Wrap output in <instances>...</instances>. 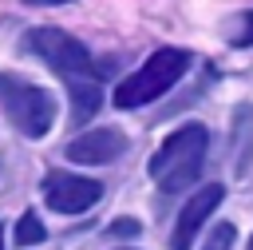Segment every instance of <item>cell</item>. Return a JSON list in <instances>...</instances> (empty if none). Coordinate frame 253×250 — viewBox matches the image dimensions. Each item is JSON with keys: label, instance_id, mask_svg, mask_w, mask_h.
<instances>
[{"label": "cell", "instance_id": "6da1fadb", "mask_svg": "<svg viewBox=\"0 0 253 250\" xmlns=\"http://www.w3.org/2000/svg\"><path fill=\"white\" fill-rule=\"evenodd\" d=\"M206 151H210V131L202 123H186L178 127L150 159V179L166 190V194H178L186 190L198 175H202V163H206Z\"/></svg>", "mask_w": 253, "mask_h": 250}, {"label": "cell", "instance_id": "7a4b0ae2", "mask_svg": "<svg viewBox=\"0 0 253 250\" xmlns=\"http://www.w3.org/2000/svg\"><path fill=\"white\" fill-rule=\"evenodd\" d=\"M190 67V52L186 48H158L142 67H134L130 75H123V83L115 87V107L134 111L142 103H154L158 95H166Z\"/></svg>", "mask_w": 253, "mask_h": 250}, {"label": "cell", "instance_id": "3957f363", "mask_svg": "<svg viewBox=\"0 0 253 250\" xmlns=\"http://www.w3.org/2000/svg\"><path fill=\"white\" fill-rule=\"evenodd\" d=\"M0 107H4L8 123L28 139H43L51 131V123H55L51 91H43V87H36V83H28L20 75H8V71L0 75Z\"/></svg>", "mask_w": 253, "mask_h": 250}, {"label": "cell", "instance_id": "277c9868", "mask_svg": "<svg viewBox=\"0 0 253 250\" xmlns=\"http://www.w3.org/2000/svg\"><path fill=\"white\" fill-rule=\"evenodd\" d=\"M24 48L36 60H43L51 71H59L63 79H87V75H95L91 71V52L75 36H67L63 28H51V24L28 28L24 32Z\"/></svg>", "mask_w": 253, "mask_h": 250}, {"label": "cell", "instance_id": "5b68a950", "mask_svg": "<svg viewBox=\"0 0 253 250\" xmlns=\"http://www.w3.org/2000/svg\"><path fill=\"white\" fill-rule=\"evenodd\" d=\"M40 190H43V202L59 214H83L103 198V183L87 175H71V171H47Z\"/></svg>", "mask_w": 253, "mask_h": 250}, {"label": "cell", "instance_id": "8992f818", "mask_svg": "<svg viewBox=\"0 0 253 250\" xmlns=\"http://www.w3.org/2000/svg\"><path fill=\"white\" fill-rule=\"evenodd\" d=\"M221 198H225V187H221V183H206V187H202V190L178 210V218H174V234H170V246H174V250H190L194 238L202 234L206 218L221 206Z\"/></svg>", "mask_w": 253, "mask_h": 250}, {"label": "cell", "instance_id": "52a82bcc", "mask_svg": "<svg viewBox=\"0 0 253 250\" xmlns=\"http://www.w3.org/2000/svg\"><path fill=\"white\" fill-rule=\"evenodd\" d=\"M126 151V135L119 127H95V131H83L79 139L67 143V159L71 163H91V167H103L111 159H119Z\"/></svg>", "mask_w": 253, "mask_h": 250}, {"label": "cell", "instance_id": "ba28073f", "mask_svg": "<svg viewBox=\"0 0 253 250\" xmlns=\"http://www.w3.org/2000/svg\"><path fill=\"white\" fill-rule=\"evenodd\" d=\"M253 163V107L241 103L233 111V171L245 175Z\"/></svg>", "mask_w": 253, "mask_h": 250}, {"label": "cell", "instance_id": "9c48e42d", "mask_svg": "<svg viewBox=\"0 0 253 250\" xmlns=\"http://www.w3.org/2000/svg\"><path fill=\"white\" fill-rule=\"evenodd\" d=\"M67 87H71V119H75V123H87V119L99 111V103H103V91H99L95 75H87V79H67Z\"/></svg>", "mask_w": 253, "mask_h": 250}, {"label": "cell", "instance_id": "30bf717a", "mask_svg": "<svg viewBox=\"0 0 253 250\" xmlns=\"http://www.w3.org/2000/svg\"><path fill=\"white\" fill-rule=\"evenodd\" d=\"M43 226H40V218H36V210H24L20 214V222H16V246H36V242H43Z\"/></svg>", "mask_w": 253, "mask_h": 250}, {"label": "cell", "instance_id": "8fae6325", "mask_svg": "<svg viewBox=\"0 0 253 250\" xmlns=\"http://www.w3.org/2000/svg\"><path fill=\"white\" fill-rule=\"evenodd\" d=\"M229 44L233 48H253V8L249 12H237V28H233Z\"/></svg>", "mask_w": 253, "mask_h": 250}, {"label": "cell", "instance_id": "7c38bea8", "mask_svg": "<svg viewBox=\"0 0 253 250\" xmlns=\"http://www.w3.org/2000/svg\"><path fill=\"white\" fill-rule=\"evenodd\" d=\"M229 246H233V226L229 222H221L206 234V250H229Z\"/></svg>", "mask_w": 253, "mask_h": 250}, {"label": "cell", "instance_id": "4fadbf2b", "mask_svg": "<svg viewBox=\"0 0 253 250\" xmlns=\"http://www.w3.org/2000/svg\"><path fill=\"white\" fill-rule=\"evenodd\" d=\"M138 230H142V226H138L134 218H115V222L107 226V234H111V238H134Z\"/></svg>", "mask_w": 253, "mask_h": 250}, {"label": "cell", "instance_id": "5bb4252c", "mask_svg": "<svg viewBox=\"0 0 253 250\" xmlns=\"http://www.w3.org/2000/svg\"><path fill=\"white\" fill-rule=\"evenodd\" d=\"M40 4H67V0H40Z\"/></svg>", "mask_w": 253, "mask_h": 250}, {"label": "cell", "instance_id": "9a60e30c", "mask_svg": "<svg viewBox=\"0 0 253 250\" xmlns=\"http://www.w3.org/2000/svg\"><path fill=\"white\" fill-rule=\"evenodd\" d=\"M0 250H4V234H0Z\"/></svg>", "mask_w": 253, "mask_h": 250}, {"label": "cell", "instance_id": "2e32d148", "mask_svg": "<svg viewBox=\"0 0 253 250\" xmlns=\"http://www.w3.org/2000/svg\"><path fill=\"white\" fill-rule=\"evenodd\" d=\"M245 250H253V238H249V246H245Z\"/></svg>", "mask_w": 253, "mask_h": 250}]
</instances>
